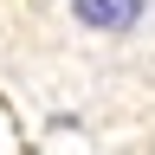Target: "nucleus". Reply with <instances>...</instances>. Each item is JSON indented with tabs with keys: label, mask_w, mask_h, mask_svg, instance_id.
I'll return each instance as SVG.
<instances>
[{
	"label": "nucleus",
	"mask_w": 155,
	"mask_h": 155,
	"mask_svg": "<svg viewBox=\"0 0 155 155\" xmlns=\"http://www.w3.org/2000/svg\"><path fill=\"white\" fill-rule=\"evenodd\" d=\"M71 13L84 19L91 32H129L142 19V0H71Z\"/></svg>",
	"instance_id": "nucleus-1"
}]
</instances>
